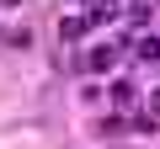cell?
Returning <instances> with one entry per match:
<instances>
[{"mask_svg":"<svg viewBox=\"0 0 160 149\" xmlns=\"http://www.w3.org/2000/svg\"><path fill=\"white\" fill-rule=\"evenodd\" d=\"M149 22V6H128V27H144Z\"/></svg>","mask_w":160,"mask_h":149,"instance_id":"6","label":"cell"},{"mask_svg":"<svg viewBox=\"0 0 160 149\" xmlns=\"http://www.w3.org/2000/svg\"><path fill=\"white\" fill-rule=\"evenodd\" d=\"M86 16H91V27H96V22H118V0H91Z\"/></svg>","mask_w":160,"mask_h":149,"instance_id":"3","label":"cell"},{"mask_svg":"<svg viewBox=\"0 0 160 149\" xmlns=\"http://www.w3.org/2000/svg\"><path fill=\"white\" fill-rule=\"evenodd\" d=\"M0 6H22V0H0Z\"/></svg>","mask_w":160,"mask_h":149,"instance_id":"8","label":"cell"},{"mask_svg":"<svg viewBox=\"0 0 160 149\" xmlns=\"http://www.w3.org/2000/svg\"><path fill=\"white\" fill-rule=\"evenodd\" d=\"M86 27H91V16H64V22H59V37L75 43V37H86Z\"/></svg>","mask_w":160,"mask_h":149,"instance_id":"2","label":"cell"},{"mask_svg":"<svg viewBox=\"0 0 160 149\" xmlns=\"http://www.w3.org/2000/svg\"><path fill=\"white\" fill-rule=\"evenodd\" d=\"M133 96H139V91H133L128 80H118V85H112V101H118L123 112H133Z\"/></svg>","mask_w":160,"mask_h":149,"instance_id":"5","label":"cell"},{"mask_svg":"<svg viewBox=\"0 0 160 149\" xmlns=\"http://www.w3.org/2000/svg\"><path fill=\"white\" fill-rule=\"evenodd\" d=\"M149 117H160V85L149 91Z\"/></svg>","mask_w":160,"mask_h":149,"instance_id":"7","label":"cell"},{"mask_svg":"<svg viewBox=\"0 0 160 149\" xmlns=\"http://www.w3.org/2000/svg\"><path fill=\"white\" fill-rule=\"evenodd\" d=\"M133 59H144V64H160V37H139V43H133Z\"/></svg>","mask_w":160,"mask_h":149,"instance_id":"4","label":"cell"},{"mask_svg":"<svg viewBox=\"0 0 160 149\" xmlns=\"http://www.w3.org/2000/svg\"><path fill=\"white\" fill-rule=\"evenodd\" d=\"M86 69H91V74H112V69H118V48H112V43H91V48H86Z\"/></svg>","mask_w":160,"mask_h":149,"instance_id":"1","label":"cell"}]
</instances>
